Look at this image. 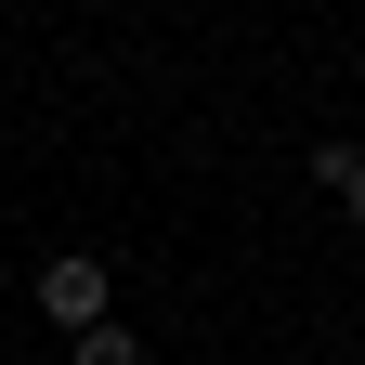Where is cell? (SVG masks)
I'll return each mask as SVG.
<instances>
[{
	"label": "cell",
	"instance_id": "obj_1",
	"mask_svg": "<svg viewBox=\"0 0 365 365\" xmlns=\"http://www.w3.org/2000/svg\"><path fill=\"white\" fill-rule=\"evenodd\" d=\"M39 313H53L66 339H78V327H105V313H118V274L91 261V248H66V261H39Z\"/></svg>",
	"mask_w": 365,
	"mask_h": 365
},
{
	"label": "cell",
	"instance_id": "obj_2",
	"mask_svg": "<svg viewBox=\"0 0 365 365\" xmlns=\"http://www.w3.org/2000/svg\"><path fill=\"white\" fill-rule=\"evenodd\" d=\"M313 196H327L352 235H365V144H313Z\"/></svg>",
	"mask_w": 365,
	"mask_h": 365
},
{
	"label": "cell",
	"instance_id": "obj_3",
	"mask_svg": "<svg viewBox=\"0 0 365 365\" xmlns=\"http://www.w3.org/2000/svg\"><path fill=\"white\" fill-rule=\"evenodd\" d=\"M78 365H144V339H130L118 313H105V327H78Z\"/></svg>",
	"mask_w": 365,
	"mask_h": 365
}]
</instances>
